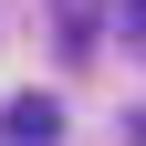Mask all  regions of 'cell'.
Instances as JSON below:
<instances>
[{
    "mask_svg": "<svg viewBox=\"0 0 146 146\" xmlns=\"http://www.w3.org/2000/svg\"><path fill=\"white\" fill-rule=\"evenodd\" d=\"M0 136H11V146H42V136H52V104H42V94H21L11 115H0Z\"/></svg>",
    "mask_w": 146,
    "mask_h": 146,
    "instance_id": "obj_1",
    "label": "cell"
},
{
    "mask_svg": "<svg viewBox=\"0 0 146 146\" xmlns=\"http://www.w3.org/2000/svg\"><path fill=\"white\" fill-rule=\"evenodd\" d=\"M125 31H136V42H146V0H136V21H125Z\"/></svg>",
    "mask_w": 146,
    "mask_h": 146,
    "instance_id": "obj_3",
    "label": "cell"
},
{
    "mask_svg": "<svg viewBox=\"0 0 146 146\" xmlns=\"http://www.w3.org/2000/svg\"><path fill=\"white\" fill-rule=\"evenodd\" d=\"M52 21H63V42H94V21H104V0H52Z\"/></svg>",
    "mask_w": 146,
    "mask_h": 146,
    "instance_id": "obj_2",
    "label": "cell"
}]
</instances>
